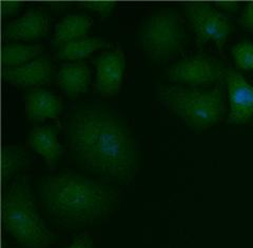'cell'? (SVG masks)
<instances>
[{
    "label": "cell",
    "mask_w": 253,
    "mask_h": 248,
    "mask_svg": "<svg viewBox=\"0 0 253 248\" xmlns=\"http://www.w3.org/2000/svg\"><path fill=\"white\" fill-rule=\"evenodd\" d=\"M67 142L75 162L99 178L126 181L137 171L136 141L125 120L107 107L75 109L67 122Z\"/></svg>",
    "instance_id": "6da1fadb"
},
{
    "label": "cell",
    "mask_w": 253,
    "mask_h": 248,
    "mask_svg": "<svg viewBox=\"0 0 253 248\" xmlns=\"http://www.w3.org/2000/svg\"><path fill=\"white\" fill-rule=\"evenodd\" d=\"M41 197L51 217L72 225L105 219L118 201V193L114 188L76 174H59L45 178L41 185Z\"/></svg>",
    "instance_id": "7a4b0ae2"
},
{
    "label": "cell",
    "mask_w": 253,
    "mask_h": 248,
    "mask_svg": "<svg viewBox=\"0 0 253 248\" xmlns=\"http://www.w3.org/2000/svg\"><path fill=\"white\" fill-rule=\"evenodd\" d=\"M2 219L5 229L27 248H49L56 240L38 213L26 177H18L6 190Z\"/></svg>",
    "instance_id": "3957f363"
},
{
    "label": "cell",
    "mask_w": 253,
    "mask_h": 248,
    "mask_svg": "<svg viewBox=\"0 0 253 248\" xmlns=\"http://www.w3.org/2000/svg\"><path fill=\"white\" fill-rule=\"evenodd\" d=\"M158 99L195 131L209 129L224 113L225 98L221 85L210 91L166 86L158 91Z\"/></svg>",
    "instance_id": "277c9868"
},
{
    "label": "cell",
    "mask_w": 253,
    "mask_h": 248,
    "mask_svg": "<svg viewBox=\"0 0 253 248\" xmlns=\"http://www.w3.org/2000/svg\"><path fill=\"white\" fill-rule=\"evenodd\" d=\"M186 31L179 13L171 9L158 11L142 22L139 42L150 59L169 60L184 49Z\"/></svg>",
    "instance_id": "5b68a950"
},
{
    "label": "cell",
    "mask_w": 253,
    "mask_h": 248,
    "mask_svg": "<svg viewBox=\"0 0 253 248\" xmlns=\"http://www.w3.org/2000/svg\"><path fill=\"white\" fill-rule=\"evenodd\" d=\"M185 10L197 42L204 44L213 40L219 47L223 46L231 32L230 21L226 15L208 3H188Z\"/></svg>",
    "instance_id": "8992f818"
},
{
    "label": "cell",
    "mask_w": 253,
    "mask_h": 248,
    "mask_svg": "<svg viewBox=\"0 0 253 248\" xmlns=\"http://www.w3.org/2000/svg\"><path fill=\"white\" fill-rule=\"evenodd\" d=\"M223 76V70L214 58L208 56H193L181 60L167 71L171 81L189 85H205L217 82Z\"/></svg>",
    "instance_id": "52a82bcc"
},
{
    "label": "cell",
    "mask_w": 253,
    "mask_h": 248,
    "mask_svg": "<svg viewBox=\"0 0 253 248\" xmlns=\"http://www.w3.org/2000/svg\"><path fill=\"white\" fill-rule=\"evenodd\" d=\"M230 115L229 123H245L253 116V86L235 71H226Z\"/></svg>",
    "instance_id": "ba28073f"
},
{
    "label": "cell",
    "mask_w": 253,
    "mask_h": 248,
    "mask_svg": "<svg viewBox=\"0 0 253 248\" xmlns=\"http://www.w3.org/2000/svg\"><path fill=\"white\" fill-rule=\"evenodd\" d=\"M126 68V58L121 49L101 54L96 59V90L104 96L120 93Z\"/></svg>",
    "instance_id": "9c48e42d"
},
{
    "label": "cell",
    "mask_w": 253,
    "mask_h": 248,
    "mask_svg": "<svg viewBox=\"0 0 253 248\" xmlns=\"http://www.w3.org/2000/svg\"><path fill=\"white\" fill-rule=\"evenodd\" d=\"M53 71L50 59L42 56L20 67L4 68L3 77L16 86H39L50 81Z\"/></svg>",
    "instance_id": "30bf717a"
},
{
    "label": "cell",
    "mask_w": 253,
    "mask_h": 248,
    "mask_svg": "<svg viewBox=\"0 0 253 248\" xmlns=\"http://www.w3.org/2000/svg\"><path fill=\"white\" fill-rule=\"evenodd\" d=\"M50 29V17L45 11L32 9L17 20L11 22L3 35L7 39L35 40L45 36Z\"/></svg>",
    "instance_id": "8fae6325"
},
{
    "label": "cell",
    "mask_w": 253,
    "mask_h": 248,
    "mask_svg": "<svg viewBox=\"0 0 253 248\" xmlns=\"http://www.w3.org/2000/svg\"><path fill=\"white\" fill-rule=\"evenodd\" d=\"M29 144L44 159L50 169H54L63 154V147L58 140V130L51 125L35 127L29 135Z\"/></svg>",
    "instance_id": "7c38bea8"
},
{
    "label": "cell",
    "mask_w": 253,
    "mask_h": 248,
    "mask_svg": "<svg viewBox=\"0 0 253 248\" xmlns=\"http://www.w3.org/2000/svg\"><path fill=\"white\" fill-rule=\"evenodd\" d=\"M62 109V100L46 90H33L27 94L26 114L32 121L56 119Z\"/></svg>",
    "instance_id": "4fadbf2b"
},
{
    "label": "cell",
    "mask_w": 253,
    "mask_h": 248,
    "mask_svg": "<svg viewBox=\"0 0 253 248\" xmlns=\"http://www.w3.org/2000/svg\"><path fill=\"white\" fill-rule=\"evenodd\" d=\"M91 80L89 67L84 62L62 66L57 75V82L69 96H78L86 92Z\"/></svg>",
    "instance_id": "5bb4252c"
},
{
    "label": "cell",
    "mask_w": 253,
    "mask_h": 248,
    "mask_svg": "<svg viewBox=\"0 0 253 248\" xmlns=\"http://www.w3.org/2000/svg\"><path fill=\"white\" fill-rule=\"evenodd\" d=\"M93 20L86 15L73 14L63 17L55 27L54 44L62 46L68 42L85 37Z\"/></svg>",
    "instance_id": "9a60e30c"
},
{
    "label": "cell",
    "mask_w": 253,
    "mask_h": 248,
    "mask_svg": "<svg viewBox=\"0 0 253 248\" xmlns=\"http://www.w3.org/2000/svg\"><path fill=\"white\" fill-rule=\"evenodd\" d=\"M104 39L84 37L68 42L59 47L58 57L65 60H81L106 45Z\"/></svg>",
    "instance_id": "2e32d148"
},
{
    "label": "cell",
    "mask_w": 253,
    "mask_h": 248,
    "mask_svg": "<svg viewBox=\"0 0 253 248\" xmlns=\"http://www.w3.org/2000/svg\"><path fill=\"white\" fill-rule=\"evenodd\" d=\"M43 51L41 44H6L2 47L1 59L4 68L20 67Z\"/></svg>",
    "instance_id": "e0dca14e"
},
{
    "label": "cell",
    "mask_w": 253,
    "mask_h": 248,
    "mask_svg": "<svg viewBox=\"0 0 253 248\" xmlns=\"http://www.w3.org/2000/svg\"><path fill=\"white\" fill-rule=\"evenodd\" d=\"M29 163L27 151L18 146L7 145L2 154V177L4 180H10L23 167Z\"/></svg>",
    "instance_id": "ac0fdd59"
},
{
    "label": "cell",
    "mask_w": 253,
    "mask_h": 248,
    "mask_svg": "<svg viewBox=\"0 0 253 248\" xmlns=\"http://www.w3.org/2000/svg\"><path fill=\"white\" fill-rule=\"evenodd\" d=\"M232 55L236 67L241 70H253V43L242 41L232 47Z\"/></svg>",
    "instance_id": "d6986e66"
},
{
    "label": "cell",
    "mask_w": 253,
    "mask_h": 248,
    "mask_svg": "<svg viewBox=\"0 0 253 248\" xmlns=\"http://www.w3.org/2000/svg\"><path fill=\"white\" fill-rule=\"evenodd\" d=\"M79 5L82 7H84V9L96 11L101 15V17L107 18L111 15V13H112L116 4L114 2H84L81 3Z\"/></svg>",
    "instance_id": "ffe728a7"
},
{
    "label": "cell",
    "mask_w": 253,
    "mask_h": 248,
    "mask_svg": "<svg viewBox=\"0 0 253 248\" xmlns=\"http://www.w3.org/2000/svg\"><path fill=\"white\" fill-rule=\"evenodd\" d=\"M239 22L245 30L253 32V2H249L245 6Z\"/></svg>",
    "instance_id": "44dd1931"
},
{
    "label": "cell",
    "mask_w": 253,
    "mask_h": 248,
    "mask_svg": "<svg viewBox=\"0 0 253 248\" xmlns=\"http://www.w3.org/2000/svg\"><path fill=\"white\" fill-rule=\"evenodd\" d=\"M67 248H93V240L90 236L84 235L76 239L75 241Z\"/></svg>",
    "instance_id": "7402d4cb"
},
{
    "label": "cell",
    "mask_w": 253,
    "mask_h": 248,
    "mask_svg": "<svg viewBox=\"0 0 253 248\" xmlns=\"http://www.w3.org/2000/svg\"><path fill=\"white\" fill-rule=\"evenodd\" d=\"M21 5H22L21 2H15V1L2 2V4H1L2 15H11V14H13V13L17 11Z\"/></svg>",
    "instance_id": "603a6c76"
},
{
    "label": "cell",
    "mask_w": 253,
    "mask_h": 248,
    "mask_svg": "<svg viewBox=\"0 0 253 248\" xmlns=\"http://www.w3.org/2000/svg\"><path fill=\"white\" fill-rule=\"evenodd\" d=\"M216 6L224 11L235 13L240 9V3H237V2H218V3H216Z\"/></svg>",
    "instance_id": "cb8c5ba5"
},
{
    "label": "cell",
    "mask_w": 253,
    "mask_h": 248,
    "mask_svg": "<svg viewBox=\"0 0 253 248\" xmlns=\"http://www.w3.org/2000/svg\"><path fill=\"white\" fill-rule=\"evenodd\" d=\"M71 3H63V2H59V3H51L50 6L52 9H55L56 11H62L65 10L66 7H69Z\"/></svg>",
    "instance_id": "d4e9b609"
}]
</instances>
